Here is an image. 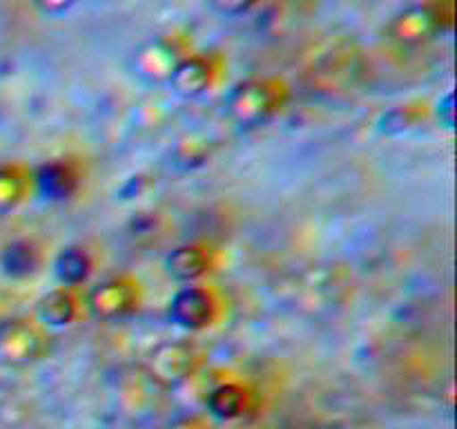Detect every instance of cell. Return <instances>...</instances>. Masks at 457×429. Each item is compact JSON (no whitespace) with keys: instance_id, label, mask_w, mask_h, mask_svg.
Instances as JSON below:
<instances>
[{"instance_id":"1","label":"cell","mask_w":457,"mask_h":429,"mask_svg":"<svg viewBox=\"0 0 457 429\" xmlns=\"http://www.w3.org/2000/svg\"><path fill=\"white\" fill-rule=\"evenodd\" d=\"M288 101V89L275 79H250L237 83L226 98V112L237 125L254 128L270 121Z\"/></svg>"},{"instance_id":"14","label":"cell","mask_w":457,"mask_h":429,"mask_svg":"<svg viewBox=\"0 0 457 429\" xmlns=\"http://www.w3.org/2000/svg\"><path fill=\"white\" fill-rule=\"evenodd\" d=\"M4 266L9 268V273L13 275H29L38 266V255L31 248L29 244H13L7 250V259H4Z\"/></svg>"},{"instance_id":"13","label":"cell","mask_w":457,"mask_h":429,"mask_svg":"<svg viewBox=\"0 0 457 429\" xmlns=\"http://www.w3.org/2000/svg\"><path fill=\"white\" fill-rule=\"evenodd\" d=\"M54 268H56V277L62 284L76 286L89 275L92 262H89V255L83 248H65L58 253Z\"/></svg>"},{"instance_id":"6","label":"cell","mask_w":457,"mask_h":429,"mask_svg":"<svg viewBox=\"0 0 457 429\" xmlns=\"http://www.w3.org/2000/svg\"><path fill=\"white\" fill-rule=\"evenodd\" d=\"M170 320L187 331H201L219 315V299L205 286H183L170 299Z\"/></svg>"},{"instance_id":"10","label":"cell","mask_w":457,"mask_h":429,"mask_svg":"<svg viewBox=\"0 0 457 429\" xmlns=\"http://www.w3.org/2000/svg\"><path fill=\"white\" fill-rule=\"evenodd\" d=\"M34 186L47 199H65L79 186V172L67 161H52L36 170Z\"/></svg>"},{"instance_id":"17","label":"cell","mask_w":457,"mask_h":429,"mask_svg":"<svg viewBox=\"0 0 457 429\" xmlns=\"http://www.w3.org/2000/svg\"><path fill=\"white\" fill-rule=\"evenodd\" d=\"M257 0H210L214 12L223 13V16H239V13L248 12Z\"/></svg>"},{"instance_id":"4","label":"cell","mask_w":457,"mask_h":429,"mask_svg":"<svg viewBox=\"0 0 457 429\" xmlns=\"http://www.w3.org/2000/svg\"><path fill=\"white\" fill-rule=\"evenodd\" d=\"M186 58V47L177 36H159L134 52L132 70L145 83H168L179 63Z\"/></svg>"},{"instance_id":"18","label":"cell","mask_w":457,"mask_h":429,"mask_svg":"<svg viewBox=\"0 0 457 429\" xmlns=\"http://www.w3.org/2000/svg\"><path fill=\"white\" fill-rule=\"evenodd\" d=\"M34 3L38 4L40 12L45 13H61L65 12V9H70L76 0H34Z\"/></svg>"},{"instance_id":"19","label":"cell","mask_w":457,"mask_h":429,"mask_svg":"<svg viewBox=\"0 0 457 429\" xmlns=\"http://www.w3.org/2000/svg\"><path fill=\"white\" fill-rule=\"evenodd\" d=\"M453 101H455L453 92H449V94H446L445 101H442L440 105H437V107H440V112H442V110L446 112V119H445L446 128H453V123H455V116H453V112H455V110H453Z\"/></svg>"},{"instance_id":"2","label":"cell","mask_w":457,"mask_h":429,"mask_svg":"<svg viewBox=\"0 0 457 429\" xmlns=\"http://www.w3.org/2000/svg\"><path fill=\"white\" fill-rule=\"evenodd\" d=\"M451 21H453L451 0H427L397 13L388 27V36L400 45H420L449 29Z\"/></svg>"},{"instance_id":"12","label":"cell","mask_w":457,"mask_h":429,"mask_svg":"<svg viewBox=\"0 0 457 429\" xmlns=\"http://www.w3.org/2000/svg\"><path fill=\"white\" fill-rule=\"evenodd\" d=\"M31 183H34V172L29 170L18 168V165L0 170V213L16 208L25 199Z\"/></svg>"},{"instance_id":"5","label":"cell","mask_w":457,"mask_h":429,"mask_svg":"<svg viewBox=\"0 0 457 429\" xmlns=\"http://www.w3.org/2000/svg\"><path fill=\"white\" fill-rule=\"evenodd\" d=\"M49 335L29 320H7L0 324V356L16 365L38 360L47 353Z\"/></svg>"},{"instance_id":"16","label":"cell","mask_w":457,"mask_h":429,"mask_svg":"<svg viewBox=\"0 0 457 429\" xmlns=\"http://www.w3.org/2000/svg\"><path fill=\"white\" fill-rule=\"evenodd\" d=\"M210 405H212V409L217 411V414L232 416L241 409V405H244V393L237 387H221L212 393Z\"/></svg>"},{"instance_id":"11","label":"cell","mask_w":457,"mask_h":429,"mask_svg":"<svg viewBox=\"0 0 457 429\" xmlns=\"http://www.w3.org/2000/svg\"><path fill=\"white\" fill-rule=\"evenodd\" d=\"M76 313H79V302H76V298L67 289L52 290L38 304L40 320L49 326L71 324Z\"/></svg>"},{"instance_id":"7","label":"cell","mask_w":457,"mask_h":429,"mask_svg":"<svg viewBox=\"0 0 457 429\" xmlns=\"http://www.w3.org/2000/svg\"><path fill=\"white\" fill-rule=\"evenodd\" d=\"M196 353L190 344L168 340L161 342L150 356V374L163 384H177L195 371Z\"/></svg>"},{"instance_id":"9","label":"cell","mask_w":457,"mask_h":429,"mask_svg":"<svg viewBox=\"0 0 457 429\" xmlns=\"http://www.w3.org/2000/svg\"><path fill=\"white\" fill-rule=\"evenodd\" d=\"M214 264V255L208 246L186 244L174 248L165 259V271L179 282H195L210 273Z\"/></svg>"},{"instance_id":"15","label":"cell","mask_w":457,"mask_h":429,"mask_svg":"<svg viewBox=\"0 0 457 429\" xmlns=\"http://www.w3.org/2000/svg\"><path fill=\"white\" fill-rule=\"evenodd\" d=\"M422 119V112L413 110V107H395L388 114H384L382 119V130L388 134H400L409 132Z\"/></svg>"},{"instance_id":"8","label":"cell","mask_w":457,"mask_h":429,"mask_svg":"<svg viewBox=\"0 0 457 429\" xmlns=\"http://www.w3.org/2000/svg\"><path fill=\"white\" fill-rule=\"evenodd\" d=\"M217 74V58L212 54H196V56H186L179 63L168 83L174 89V94L190 98L204 94L214 83Z\"/></svg>"},{"instance_id":"3","label":"cell","mask_w":457,"mask_h":429,"mask_svg":"<svg viewBox=\"0 0 457 429\" xmlns=\"http://www.w3.org/2000/svg\"><path fill=\"white\" fill-rule=\"evenodd\" d=\"M141 304V284L128 275H116L89 290L87 307L96 320L116 322L132 315Z\"/></svg>"}]
</instances>
